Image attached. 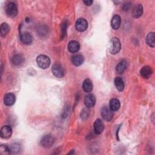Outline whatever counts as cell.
Here are the masks:
<instances>
[{
    "mask_svg": "<svg viewBox=\"0 0 155 155\" xmlns=\"http://www.w3.org/2000/svg\"><path fill=\"white\" fill-rule=\"evenodd\" d=\"M68 50L71 53H76L80 48L79 43L76 41H71L68 44Z\"/></svg>",
    "mask_w": 155,
    "mask_h": 155,
    "instance_id": "14",
    "label": "cell"
},
{
    "mask_svg": "<svg viewBox=\"0 0 155 155\" xmlns=\"http://www.w3.org/2000/svg\"><path fill=\"white\" fill-rule=\"evenodd\" d=\"M84 57L81 54H76L72 57L71 62L75 66H79L84 62Z\"/></svg>",
    "mask_w": 155,
    "mask_h": 155,
    "instance_id": "20",
    "label": "cell"
},
{
    "mask_svg": "<svg viewBox=\"0 0 155 155\" xmlns=\"http://www.w3.org/2000/svg\"><path fill=\"white\" fill-rule=\"evenodd\" d=\"M114 83L116 88L117 89L118 91H122L124 89V87H125L124 82L120 77H116L114 79Z\"/></svg>",
    "mask_w": 155,
    "mask_h": 155,
    "instance_id": "21",
    "label": "cell"
},
{
    "mask_svg": "<svg viewBox=\"0 0 155 155\" xmlns=\"http://www.w3.org/2000/svg\"><path fill=\"white\" fill-rule=\"evenodd\" d=\"M131 4L130 2H126V3L124 4V5H123V7H122L123 10H128L130 9V7H131Z\"/></svg>",
    "mask_w": 155,
    "mask_h": 155,
    "instance_id": "29",
    "label": "cell"
},
{
    "mask_svg": "<svg viewBox=\"0 0 155 155\" xmlns=\"http://www.w3.org/2000/svg\"><path fill=\"white\" fill-rule=\"evenodd\" d=\"M88 116H89V110L87 109H83V110L82 111L81 114V118L82 119L85 120L88 117Z\"/></svg>",
    "mask_w": 155,
    "mask_h": 155,
    "instance_id": "28",
    "label": "cell"
},
{
    "mask_svg": "<svg viewBox=\"0 0 155 155\" xmlns=\"http://www.w3.org/2000/svg\"><path fill=\"white\" fill-rule=\"evenodd\" d=\"M52 73L56 78H62L64 75V70L62 65L59 64H54L52 67Z\"/></svg>",
    "mask_w": 155,
    "mask_h": 155,
    "instance_id": "7",
    "label": "cell"
},
{
    "mask_svg": "<svg viewBox=\"0 0 155 155\" xmlns=\"http://www.w3.org/2000/svg\"><path fill=\"white\" fill-rule=\"evenodd\" d=\"M7 15L10 18H14L18 14V7L15 3L13 2H9L5 8Z\"/></svg>",
    "mask_w": 155,
    "mask_h": 155,
    "instance_id": "3",
    "label": "cell"
},
{
    "mask_svg": "<svg viewBox=\"0 0 155 155\" xmlns=\"http://www.w3.org/2000/svg\"><path fill=\"white\" fill-rule=\"evenodd\" d=\"M121 48V44L119 39L116 37H113L111 39L109 44L110 52L112 54L118 53Z\"/></svg>",
    "mask_w": 155,
    "mask_h": 155,
    "instance_id": "1",
    "label": "cell"
},
{
    "mask_svg": "<svg viewBox=\"0 0 155 155\" xmlns=\"http://www.w3.org/2000/svg\"><path fill=\"white\" fill-rule=\"evenodd\" d=\"M153 70L151 67L148 65L144 66L142 68L140 71V74L141 76L145 79H148L152 74Z\"/></svg>",
    "mask_w": 155,
    "mask_h": 155,
    "instance_id": "13",
    "label": "cell"
},
{
    "mask_svg": "<svg viewBox=\"0 0 155 155\" xmlns=\"http://www.w3.org/2000/svg\"><path fill=\"white\" fill-rule=\"evenodd\" d=\"M146 42L148 46L154 48L155 46V33L154 32L149 33L146 37Z\"/></svg>",
    "mask_w": 155,
    "mask_h": 155,
    "instance_id": "17",
    "label": "cell"
},
{
    "mask_svg": "<svg viewBox=\"0 0 155 155\" xmlns=\"http://www.w3.org/2000/svg\"><path fill=\"white\" fill-rule=\"evenodd\" d=\"M101 116L104 120L109 122L111 120L113 117V113L110 108L108 107H104L101 110Z\"/></svg>",
    "mask_w": 155,
    "mask_h": 155,
    "instance_id": "5",
    "label": "cell"
},
{
    "mask_svg": "<svg viewBox=\"0 0 155 155\" xmlns=\"http://www.w3.org/2000/svg\"><path fill=\"white\" fill-rule=\"evenodd\" d=\"M12 134V129L8 125H4L1 128L0 135L3 139H8L11 137Z\"/></svg>",
    "mask_w": 155,
    "mask_h": 155,
    "instance_id": "9",
    "label": "cell"
},
{
    "mask_svg": "<svg viewBox=\"0 0 155 155\" xmlns=\"http://www.w3.org/2000/svg\"><path fill=\"white\" fill-rule=\"evenodd\" d=\"M88 27V22L84 18H79L76 22L75 24V28L76 29L82 32L85 31Z\"/></svg>",
    "mask_w": 155,
    "mask_h": 155,
    "instance_id": "6",
    "label": "cell"
},
{
    "mask_svg": "<svg viewBox=\"0 0 155 155\" xmlns=\"http://www.w3.org/2000/svg\"><path fill=\"white\" fill-rule=\"evenodd\" d=\"M82 88L86 93H90L93 90V83L90 79H85L84 81Z\"/></svg>",
    "mask_w": 155,
    "mask_h": 155,
    "instance_id": "18",
    "label": "cell"
},
{
    "mask_svg": "<svg viewBox=\"0 0 155 155\" xmlns=\"http://www.w3.org/2000/svg\"><path fill=\"white\" fill-rule=\"evenodd\" d=\"M20 39L24 44L28 45L32 42L33 37L30 33L25 31L20 34Z\"/></svg>",
    "mask_w": 155,
    "mask_h": 155,
    "instance_id": "11",
    "label": "cell"
},
{
    "mask_svg": "<svg viewBox=\"0 0 155 155\" xmlns=\"http://www.w3.org/2000/svg\"><path fill=\"white\" fill-rule=\"evenodd\" d=\"M10 31V27L6 22H4L1 25V35L2 37H5Z\"/></svg>",
    "mask_w": 155,
    "mask_h": 155,
    "instance_id": "24",
    "label": "cell"
},
{
    "mask_svg": "<svg viewBox=\"0 0 155 155\" xmlns=\"http://www.w3.org/2000/svg\"><path fill=\"white\" fill-rule=\"evenodd\" d=\"M24 58L22 54H17L14 55L12 58V63L15 65H19L24 62Z\"/></svg>",
    "mask_w": 155,
    "mask_h": 155,
    "instance_id": "22",
    "label": "cell"
},
{
    "mask_svg": "<svg viewBox=\"0 0 155 155\" xmlns=\"http://www.w3.org/2000/svg\"><path fill=\"white\" fill-rule=\"evenodd\" d=\"M104 129V124L101 119H97L94 123V131L96 134H101Z\"/></svg>",
    "mask_w": 155,
    "mask_h": 155,
    "instance_id": "10",
    "label": "cell"
},
{
    "mask_svg": "<svg viewBox=\"0 0 155 155\" xmlns=\"http://www.w3.org/2000/svg\"><path fill=\"white\" fill-rule=\"evenodd\" d=\"M120 107V103L119 101L116 98H113L110 101V108L113 111H117Z\"/></svg>",
    "mask_w": 155,
    "mask_h": 155,
    "instance_id": "19",
    "label": "cell"
},
{
    "mask_svg": "<svg viewBox=\"0 0 155 155\" xmlns=\"http://www.w3.org/2000/svg\"><path fill=\"white\" fill-rule=\"evenodd\" d=\"M84 104L87 108H92L96 104V97L93 94H88L85 96Z\"/></svg>",
    "mask_w": 155,
    "mask_h": 155,
    "instance_id": "8",
    "label": "cell"
},
{
    "mask_svg": "<svg viewBox=\"0 0 155 155\" xmlns=\"http://www.w3.org/2000/svg\"><path fill=\"white\" fill-rule=\"evenodd\" d=\"M4 102L7 106H12L15 102V96L13 93H8L5 94L4 97Z\"/></svg>",
    "mask_w": 155,
    "mask_h": 155,
    "instance_id": "12",
    "label": "cell"
},
{
    "mask_svg": "<svg viewBox=\"0 0 155 155\" xmlns=\"http://www.w3.org/2000/svg\"><path fill=\"white\" fill-rule=\"evenodd\" d=\"M143 13V7L141 4H137L132 10V16L134 18H140Z\"/></svg>",
    "mask_w": 155,
    "mask_h": 155,
    "instance_id": "15",
    "label": "cell"
},
{
    "mask_svg": "<svg viewBox=\"0 0 155 155\" xmlns=\"http://www.w3.org/2000/svg\"><path fill=\"white\" fill-rule=\"evenodd\" d=\"M121 23V18L119 15H115L111 19V25L114 30H117L119 28Z\"/></svg>",
    "mask_w": 155,
    "mask_h": 155,
    "instance_id": "16",
    "label": "cell"
},
{
    "mask_svg": "<svg viewBox=\"0 0 155 155\" xmlns=\"http://www.w3.org/2000/svg\"><path fill=\"white\" fill-rule=\"evenodd\" d=\"M10 150L13 153H16L20 150V145L18 143H14L10 147Z\"/></svg>",
    "mask_w": 155,
    "mask_h": 155,
    "instance_id": "27",
    "label": "cell"
},
{
    "mask_svg": "<svg viewBox=\"0 0 155 155\" xmlns=\"http://www.w3.org/2000/svg\"><path fill=\"white\" fill-rule=\"evenodd\" d=\"M10 148L7 145H1L0 146V154L2 155H8L10 153Z\"/></svg>",
    "mask_w": 155,
    "mask_h": 155,
    "instance_id": "25",
    "label": "cell"
},
{
    "mask_svg": "<svg viewBox=\"0 0 155 155\" xmlns=\"http://www.w3.org/2000/svg\"><path fill=\"white\" fill-rule=\"evenodd\" d=\"M54 143V139L50 134H46L40 140V145L44 148H50L53 145Z\"/></svg>",
    "mask_w": 155,
    "mask_h": 155,
    "instance_id": "4",
    "label": "cell"
},
{
    "mask_svg": "<svg viewBox=\"0 0 155 155\" xmlns=\"http://www.w3.org/2000/svg\"><path fill=\"white\" fill-rule=\"evenodd\" d=\"M67 27V23L66 22H64L61 26V39H64L66 35Z\"/></svg>",
    "mask_w": 155,
    "mask_h": 155,
    "instance_id": "26",
    "label": "cell"
},
{
    "mask_svg": "<svg viewBox=\"0 0 155 155\" xmlns=\"http://www.w3.org/2000/svg\"><path fill=\"white\" fill-rule=\"evenodd\" d=\"M127 66V63L126 60L123 59L119 62L116 67V70L119 73H122L126 69Z\"/></svg>",
    "mask_w": 155,
    "mask_h": 155,
    "instance_id": "23",
    "label": "cell"
},
{
    "mask_svg": "<svg viewBox=\"0 0 155 155\" xmlns=\"http://www.w3.org/2000/svg\"><path fill=\"white\" fill-rule=\"evenodd\" d=\"M84 3L88 6L91 5L93 4V1L91 0H86V1H84Z\"/></svg>",
    "mask_w": 155,
    "mask_h": 155,
    "instance_id": "30",
    "label": "cell"
},
{
    "mask_svg": "<svg viewBox=\"0 0 155 155\" xmlns=\"http://www.w3.org/2000/svg\"><path fill=\"white\" fill-rule=\"evenodd\" d=\"M36 62L39 67L42 69H46L50 65V59L46 55L40 54L36 58Z\"/></svg>",
    "mask_w": 155,
    "mask_h": 155,
    "instance_id": "2",
    "label": "cell"
}]
</instances>
